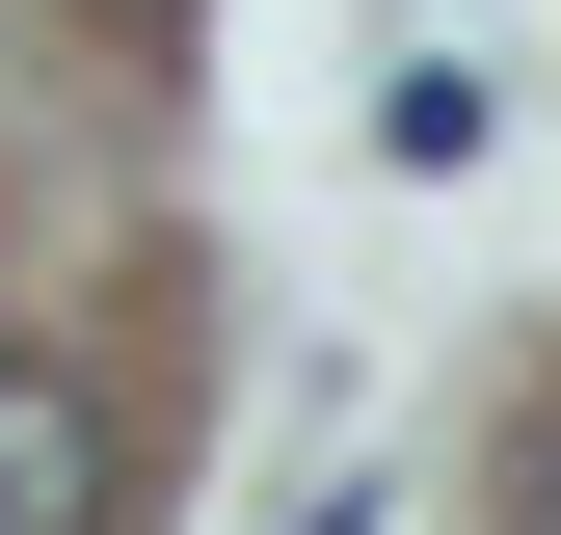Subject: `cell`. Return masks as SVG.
<instances>
[{
	"mask_svg": "<svg viewBox=\"0 0 561 535\" xmlns=\"http://www.w3.org/2000/svg\"><path fill=\"white\" fill-rule=\"evenodd\" d=\"M134 27H161V0H134Z\"/></svg>",
	"mask_w": 561,
	"mask_h": 535,
	"instance_id": "obj_3",
	"label": "cell"
},
{
	"mask_svg": "<svg viewBox=\"0 0 561 535\" xmlns=\"http://www.w3.org/2000/svg\"><path fill=\"white\" fill-rule=\"evenodd\" d=\"M134 482V429H107V375L81 349H0V535H81Z\"/></svg>",
	"mask_w": 561,
	"mask_h": 535,
	"instance_id": "obj_1",
	"label": "cell"
},
{
	"mask_svg": "<svg viewBox=\"0 0 561 535\" xmlns=\"http://www.w3.org/2000/svg\"><path fill=\"white\" fill-rule=\"evenodd\" d=\"M508 509H535V535H561V401H535V455H508Z\"/></svg>",
	"mask_w": 561,
	"mask_h": 535,
	"instance_id": "obj_2",
	"label": "cell"
}]
</instances>
